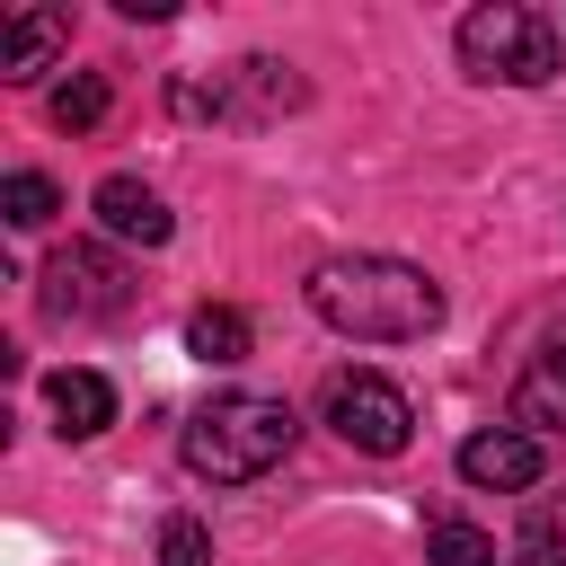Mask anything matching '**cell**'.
<instances>
[{"mask_svg":"<svg viewBox=\"0 0 566 566\" xmlns=\"http://www.w3.org/2000/svg\"><path fill=\"white\" fill-rule=\"evenodd\" d=\"M310 310L336 327V336H363V345H416L442 327V283L407 256H327L310 274Z\"/></svg>","mask_w":566,"mask_h":566,"instance_id":"6da1fadb","label":"cell"},{"mask_svg":"<svg viewBox=\"0 0 566 566\" xmlns=\"http://www.w3.org/2000/svg\"><path fill=\"white\" fill-rule=\"evenodd\" d=\"M301 442V416L283 407V398H265V389H221V398H203L195 416H186V469L195 478H212V486H248V478H265L283 451Z\"/></svg>","mask_w":566,"mask_h":566,"instance_id":"7a4b0ae2","label":"cell"},{"mask_svg":"<svg viewBox=\"0 0 566 566\" xmlns=\"http://www.w3.org/2000/svg\"><path fill=\"white\" fill-rule=\"evenodd\" d=\"M460 62H469V80L548 88V80L566 71V35H557V18H539V9H522V0H486V9L460 18Z\"/></svg>","mask_w":566,"mask_h":566,"instance_id":"3957f363","label":"cell"},{"mask_svg":"<svg viewBox=\"0 0 566 566\" xmlns=\"http://www.w3.org/2000/svg\"><path fill=\"white\" fill-rule=\"evenodd\" d=\"M318 416H327V433H336V442H354V451H371V460H398V451H407V433H416L407 389H398V380H380V371H336V380L318 389Z\"/></svg>","mask_w":566,"mask_h":566,"instance_id":"277c9868","label":"cell"},{"mask_svg":"<svg viewBox=\"0 0 566 566\" xmlns=\"http://www.w3.org/2000/svg\"><path fill=\"white\" fill-rule=\"evenodd\" d=\"M44 310L53 318H124L133 310V265L97 239H71L44 256Z\"/></svg>","mask_w":566,"mask_h":566,"instance_id":"5b68a950","label":"cell"},{"mask_svg":"<svg viewBox=\"0 0 566 566\" xmlns=\"http://www.w3.org/2000/svg\"><path fill=\"white\" fill-rule=\"evenodd\" d=\"M539 469H548V451L522 424H495V433H469L460 442V478L486 486V495H522V486H539Z\"/></svg>","mask_w":566,"mask_h":566,"instance_id":"8992f818","label":"cell"},{"mask_svg":"<svg viewBox=\"0 0 566 566\" xmlns=\"http://www.w3.org/2000/svg\"><path fill=\"white\" fill-rule=\"evenodd\" d=\"M88 203H97L106 239H133V248H168V230H177V221H168V203H159L142 177H106Z\"/></svg>","mask_w":566,"mask_h":566,"instance_id":"52a82bcc","label":"cell"},{"mask_svg":"<svg viewBox=\"0 0 566 566\" xmlns=\"http://www.w3.org/2000/svg\"><path fill=\"white\" fill-rule=\"evenodd\" d=\"M62 35H71L62 9H9V27H0V80H35V71H53Z\"/></svg>","mask_w":566,"mask_h":566,"instance_id":"ba28073f","label":"cell"},{"mask_svg":"<svg viewBox=\"0 0 566 566\" xmlns=\"http://www.w3.org/2000/svg\"><path fill=\"white\" fill-rule=\"evenodd\" d=\"M44 398H53V424H62L71 442H88V433L115 424V389H106V371H53Z\"/></svg>","mask_w":566,"mask_h":566,"instance_id":"9c48e42d","label":"cell"},{"mask_svg":"<svg viewBox=\"0 0 566 566\" xmlns=\"http://www.w3.org/2000/svg\"><path fill=\"white\" fill-rule=\"evenodd\" d=\"M513 416H522V424H566V336H548V345L522 363V380H513Z\"/></svg>","mask_w":566,"mask_h":566,"instance_id":"30bf717a","label":"cell"},{"mask_svg":"<svg viewBox=\"0 0 566 566\" xmlns=\"http://www.w3.org/2000/svg\"><path fill=\"white\" fill-rule=\"evenodd\" d=\"M221 97H230V115H283V106H301V80H292V62H239V71H221Z\"/></svg>","mask_w":566,"mask_h":566,"instance_id":"8fae6325","label":"cell"},{"mask_svg":"<svg viewBox=\"0 0 566 566\" xmlns=\"http://www.w3.org/2000/svg\"><path fill=\"white\" fill-rule=\"evenodd\" d=\"M186 354H195V363H248V318H239L230 301H203V310L186 318Z\"/></svg>","mask_w":566,"mask_h":566,"instance_id":"7c38bea8","label":"cell"},{"mask_svg":"<svg viewBox=\"0 0 566 566\" xmlns=\"http://www.w3.org/2000/svg\"><path fill=\"white\" fill-rule=\"evenodd\" d=\"M106 106H115V88H106L97 71H71V80L53 88V124H62V133H88V124H106Z\"/></svg>","mask_w":566,"mask_h":566,"instance_id":"4fadbf2b","label":"cell"},{"mask_svg":"<svg viewBox=\"0 0 566 566\" xmlns=\"http://www.w3.org/2000/svg\"><path fill=\"white\" fill-rule=\"evenodd\" d=\"M0 212H9V230H44V221L62 212V186L35 177V168H18V177L0 186Z\"/></svg>","mask_w":566,"mask_h":566,"instance_id":"5bb4252c","label":"cell"},{"mask_svg":"<svg viewBox=\"0 0 566 566\" xmlns=\"http://www.w3.org/2000/svg\"><path fill=\"white\" fill-rule=\"evenodd\" d=\"M424 566H504V557H495V539L478 522H433L424 531Z\"/></svg>","mask_w":566,"mask_h":566,"instance_id":"9a60e30c","label":"cell"},{"mask_svg":"<svg viewBox=\"0 0 566 566\" xmlns=\"http://www.w3.org/2000/svg\"><path fill=\"white\" fill-rule=\"evenodd\" d=\"M159 566H212V531L195 513H168L159 522Z\"/></svg>","mask_w":566,"mask_h":566,"instance_id":"2e32d148","label":"cell"},{"mask_svg":"<svg viewBox=\"0 0 566 566\" xmlns=\"http://www.w3.org/2000/svg\"><path fill=\"white\" fill-rule=\"evenodd\" d=\"M504 566H566V548H548V539H531L522 557H504Z\"/></svg>","mask_w":566,"mask_h":566,"instance_id":"e0dca14e","label":"cell"}]
</instances>
